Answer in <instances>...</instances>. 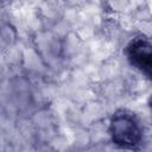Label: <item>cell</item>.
Wrapping results in <instances>:
<instances>
[{
  "instance_id": "6da1fadb",
  "label": "cell",
  "mask_w": 152,
  "mask_h": 152,
  "mask_svg": "<svg viewBox=\"0 0 152 152\" xmlns=\"http://www.w3.org/2000/svg\"><path fill=\"white\" fill-rule=\"evenodd\" d=\"M108 132L112 142L125 150L137 148L142 140V131L138 120L133 114L124 110L112 116Z\"/></svg>"
},
{
  "instance_id": "7a4b0ae2",
  "label": "cell",
  "mask_w": 152,
  "mask_h": 152,
  "mask_svg": "<svg viewBox=\"0 0 152 152\" xmlns=\"http://www.w3.org/2000/svg\"><path fill=\"white\" fill-rule=\"evenodd\" d=\"M129 64L142 76L152 81V43L142 37L133 38L125 49Z\"/></svg>"
},
{
  "instance_id": "3957f363",
  "label": "cell",
  "mask_w": 152,
  "mask_h": 152,
  "mask_svg": "<svg viewBox=\"0 0 152 152\" xmlns=\"http://www.w3.org/2000/svg\"><path fill=\"white\" fill-rule=\"evenodd\" d=\"M150 107L152 108V96H151V99H150Z\"/></svg>"
}]
</instances>
